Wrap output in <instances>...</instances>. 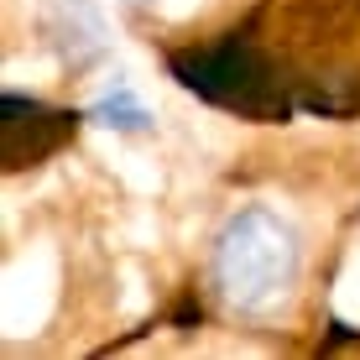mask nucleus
<instances>
[{
    "label": "nucleus",
    "mask_w": 360,
    "mask_h": 360,
    "mask_svg": "<svg viewBox=\"0 0 360 360\" xmlns=\"http://www.w3.org/2000/svg\"><path fill=\"white\" fill-rule=\"evenodd\" d=\"M297 271H303L297 230L266 204L235 209L214 235V292L240 319L277 314L297 288Z\"/></svg>",
    "instance_id": "f03ea898"
},
{
    "label": "nucleus",
    "mask_w": 360,
    "mask_h": 360,
    "mask_svg": "<svg viewBox=\"0 0 360 360\" xmlns=\"http://www.w3.org/2000/svg\"><path fill=\"white\" fill-rule=\"evenodd\" d=\"M79 120H89V115L6 89L0 94V157H6V167L11 172L42 167L47 157H58L79 136Z\"/></svg>",
    "instance_id": "7ed1b4c3"
},
{
    "label": "nucleus",
    "mask_w": 360,
    "mask_h": 360,
    "mask_svg": "<svg viewBox=\"0 0 360 360\" xmlns=\"http://www.w3.org/2000/svg\"><path fill=\"white\" fill-rule=\"evenodd\" d=\"M167 73L178 89L198 94L214 110H230L240 120L282 126V120L297 115V79L282 68V58L266 47V37H256V21L214 37V42L167 53Z\"/></svg>",
    "instance_id": "f257e3e1"
},
{
    "label": "nucleus",
    "mask_w": 360,
    "mask_h": 360,
    "mask_svg": "<svg viewBox=\"0 0 360 360\" xmlns=\"http://www.w3.org/2000/svg\"><path fill=\"white\" fill-rule=\"evenodd\" d=\"M89 120H99V126H110V131H146L152 115H146V105L131 89H110L105 99L89 105Z\"/></svg>",
    "instance_id": "20e7f679"
}]
</instances>
